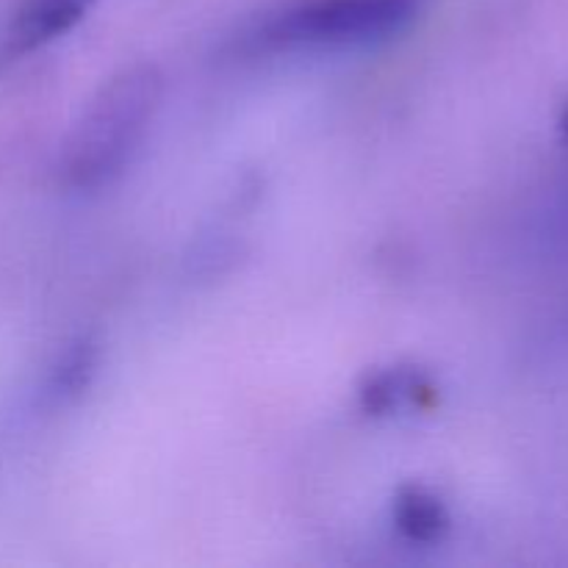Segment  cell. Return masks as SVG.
Returning <instances> with one entry per match:
<instances>
[{"mask_svg":"<svg viewBox=\"0 0 568 568\" xmlns=\"http://www.w3.org/2000/svg\"><path fill=\"white\" fill-rule=\"evenodd\" d=\"M164 78L159 67L131 64L98 89L72 125L59 159V175L67 186H109L148 136L161 105Z\"/></svg>","mask_w":568,"mask_h":568,"instance_id":"1","label":"cell"},{"mask_svg":"<svg viewBox=\"0 0 568 568\" xmlns=\"http://www.w3.org/2000/svg\"><path fill=\"white\" fill-rule=\"evenodd\" d=\"M422 0H292L253 33L270 50L347 48L397 37L419 14Z\"/></svg>","mask_w":568,"mask_h":568,"instance_id":"2","label":"cell"},{"mask_svg":"<svg viewBox=\"0 0 568 568\" xmlns=\"http://www.w3.org/2000/svg\"><path fill=\"white\" fill-rule=\"evenodd\" d=\"M92 6L94 0H17L0 28V72L72 31Z\"/></svg>","mask_w":568,"mask_h":568,"instance_id":"3","label":"cell"},{"mask_svg":"<svg viewBox=\"0 0 568 568\" xmlns=\"http://www.w3.org/2000/svg\"><path fill=\"white\" fill-rule=\"evenodd\" d=\"M358 403L369 416H394L399 410H425L436 403V386L414 366H388L372 372L358 388Z\"/></svg>","mask_w":568,"mask_h":568,"instance_id":"4","label":"cell"},{"mask_svg":"<svg viewBox=\"0 0 568 568\" xmlns=\"http://www.w3.org/2000/svg\"><path fill=\"white\" fill-rule=\"evenodd\" d=\"M394 527L410 544H438L449 532V510L430 488L403 486L394 497Z\"/></svg>","mask_w":568,"mask_h":568,"instance_id":"5","label":"cell"},{"mask_svg":"<svg viewBox=\"0 0 568 568\" xmlns=\"http://www.w3.org/2000/svg\"><path fill=\"white\" fill-rule=\"evenodd\" d=\"M94 369H98V344L89 336L75 338L53 372L55 392L64 397H75L92 383Z\"/></svg>","mask_w":568,"mask_h":568,"instance_id":"6","label":"cell"},{"mask_svg":"<svg viewBox=\"0 0 568 568\" xmlns=\"http://www.w3.org/2000/svg\"><path fill=\"white\" fill-rule=\"evenodd\" d=\"M558 128H560V136H564V142L568 144V103L564 105V111H560Z\"/></svg>","mask_w":568,"mask_h":568,"instance_id":"7","label":"cell"}]
</instances>
